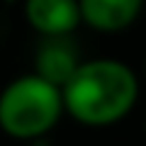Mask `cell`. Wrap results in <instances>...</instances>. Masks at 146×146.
Listing matches in <instances>:
<instances>
[{"instance_id": "6da1fadb", "label": "cell", "mask_w": 146, "mask_h": 146, "mask_svg": "<svg viewBox=\"0 0 146 146\" xmlns=\"http://www.w3.org/2000/svg\"><path fill=\"white\" fill-rule=\"evenodd\" d=\"M141 95L139 76L112 56L80 61L61 85L63 112L88 129H107L131 115Z\"/></svg>"}, {"instance_id": "7a4b0ae2", "label": "cell", "mask_w": 146, "mask_h": 146, "mask_svg": "<svg viewBox=\"0 0 146 146\" xmlns=\"http://www.w3.org/2000/svg\"><path fill=\"white\" fill-rule=\"evenodd\" d=\"M61 88L42 76L22 73L0 90V131L15 141L34 144L61 122Z\"/></svg>"}, {"instance_id": "3957f363", "label": "cell", "mask_w": 146, "mask_h": 146, "mask_svg": "<svg viewBox=\"0 0 146 146\" xmlns=\"http://www.w3.org/2000/svg\"><path fill=\"white\" fill-rule=\"evenodd\" d=\"M22 12L27 25L44 39L71 36L83 25L78 0H22Z\"/></svg>"}, {"instance_id": "277c9868", "label": "cell", "mask_w": 146, "mask_h": 146, "mask_svg": "<svg viewBox=\"0 0 146 146\" xmlns=\"http://www.w3.org/2000/svg\"><path fill=\"white\" fill-rule=\"evenodd\" d=\"M80 22L100 34L124 32L139 20L144 0H78Z\"/></svg>"}, {"instance_id": "5b68a950", "label": "cell", "mask_w": 146, "mask_h": 146, "mask_svg": "<svg viewBox=\"0 0 146 146\" xmlns=\"http://www.w3.org/2000/svg\"><path fill=\"white\" fill-rule=\"evenodd\" d=\"M83 61L78 56V51L68 44V36H61V39H46V42L39 46L34 56V73L36 76H42L44 80L49 83L58 85L61 88L68 78H71V73L76 71V66Z\"/></svg>"}, {"instance_id": "8992f818", "label": "cell", "mask_w": 146, "mask_h": 146, "mask_svg": "<svg viewBox=\"0 0 146 146\" xmlns=\"http://www.w3.org/2000/svg\"><path fill=\"white\" fill-rule=\"evenodd\" d=\"M144 76H146V56H144Z\"/></svg>"}, {"instance_id": "52a82bcc", "label": "cell", "mask_w": 146, "mask_h": 146, "mask_svg": "<svg viewBox=\"0 0 146 146\" xmlns=\"http://www.w3.org/2000/svg\"><path fill=\"white\" fill-rule=\"evenodd\" d=\"M144 134H146V119H144Z\"/></svg>"}, {"instance_id": "ba28073f", "label": "cell", "mask_w": 146, "mask_h": 146, "mask_svg": "<svg viewBox=\"0 0 146 146\" xmlns=\"http://www.w3.org/2000/svg\"><path fill=\"white\" fill-rule=\"evenodd\" d=\"M27 146H36V144H27Z\"/></svg>"}]
</instances>
